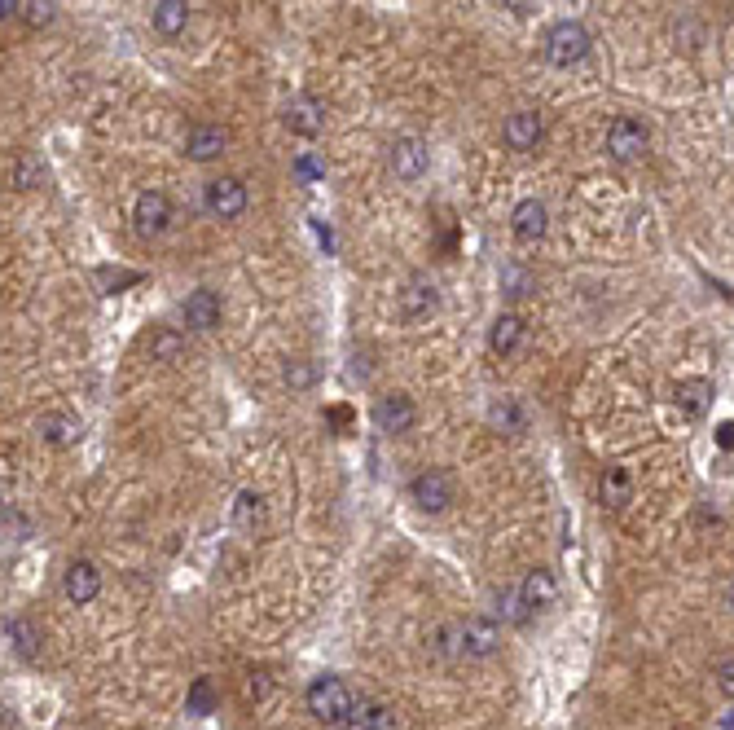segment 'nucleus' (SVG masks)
Instances as JSON below:
<instances>
[{
  "mask_svg": "<svg viewBox=\"0 0 734 730\" xmlns=\"http://www.w3.org/2000/svg\"><path fill=\"white\" fill-rule=\"evenodd\" d=\"M502 643V634H497V625L488 621V616H466L462 625H449L436 634V651L444 656H462V660H488Z\"/></svg>",
  "mask_w": 734,
  "mask_h": 730,
  "instance_id": "f257e3e1",
  "label": "nucleus"
},
{
  "mask_svg": "<svg viewBox=\"0 0 734 730\" xmlns=\"http://www.w3.org/2000/svg\"><path fill=\"white\" fill-rule=\"evenodd\" d=\"M304 704H308V713H313L317 722H326V726H348L352 709H357V695H352V687H348L343 678L326 673V678H313V682H308Z\"/></svg>",
  "mask_w": 734,
  "mask_h": 730,
  "instance_id": "f03ea898",
  "label": "nucleus"
},
{
  "mask_svg": "<svg viewBox=\"0 0 734 730\" xmlns=\"http://www.w3.org/2000/svg\"><path fill=\"white\" fill-rule=\"evenodd\" d=\"M585 53H589V31L576 18H563L546 31V58L554 66H576L585 62Z\"/></svg>",
  "mask_w": 734,
  "mask_h": 730,
  "instance_id": "7ed1b4c3",
  "label": "nucleus"
},
{
  "mask_svg": "<svg viewBox=\"0 0 734 730\" xmlns=\"http://www.w3.org/2000/svg\"><path fill=\"white\" fill-rule=\"evenodd\" d=\"M647 146H651V132H647V124H642V119L620 115L616 124L607 128V154H611L616 163L642 159V154H647Z\"/></svg>",
  "mask_w": 734,
  "mask_h": 730,
  "instance_id": "20e7f679",
  "label": "nucleus"
},
{
  "mask_svg": "<svg viewBox=\"0 0 734 730\" xmlns=\"http://www.w3.org/2000/svg\"><path fill=\"white\" fill-rule=\"evenodd\" d=\"M203 203H207V212L216 216V220H238L242 212H247L251 194H247V185H242L238 176H220V181L207 185Z\"/></svg>",
  "mask_w": 734,
  "mask_h": 730,
  "instance_id": "39448f33",
  "label": "nucleus"
},
{
  "mask_svg": "<svg viewBox=\"0 0 734 730\" xmlns=\"http://www.w3.org/2000/svg\"><path fill=\"white\" fill-rule=\"evenodd\" d=\"M132 220H137V234H141V238H159L163 229L172 225V203H168V194H163V190H146V194H137Z\"/></svg>",
  "mask_w": 734,
  "mask_h": 730,
  "instance_id": "423d86ee",
  "label": "nucleus"
},
{
  "mask_svg": "<svg viewBox=\"0 0 734 730\" xmlns=\"http://www.w3.org/2000/svg\"><path fill=\"white\" fill-rule=\"evenodd\" d=\"M436 308H440L436 282H431V278H409V282H405V291H400V317H405L409 326L427 322V317L436 313Z\"/></svg>",
  "mask_w": 734,
  "mask_h": 730,
  "instance_id": "0eeeda50",
  "label": "nucleus"
},
{
  "mask_svg": "<svg viewBox=\"0 0 734 730\" xmlns=\"http://www.w3.org/2000/svg\"><path fill=\"white\" fill-rule=\"evenodd\" d=\"M541 137H546V119H541L537 110H515V115L502 124V141L510 150H519V154L537 150Z\"/></svg>",
  "mask_w": 734,
  "mask_h": 730,
  "instance_id": "6e6552de",
  "label": "nucleus"
},
{
  "mask_svg": "<svg viewBox=\"0 0 734 730\" xmlns=\"http://www.w3.org/2000/svg\"><path fill=\"white\" fill-rule=\"evenodd\" d=\"M427 163H431V150H427V141L422 137L405 132V137L392 141V172L400 176V181H418V176L427 172Z\"/></svg>",
  "mask_w": 734,
  "mask_h": 730,
  "instance_id": "1a4fd4ad",
  "label": "nucleus"
},
{
  "mask_svg": "<svg viewBox=\"0 0 734 730\" xmlns=\"http://www.w3.org/2000/svg\"><path fill=\"white\" fill-rule=\"evenodd\" d=\"M374 423H378V431H387V436H400V431H414L418 409L405 392H387L383 401L374 405Z\"/></svg>",
  "mask_w": 734,
  "mask_h": 730,
  "instance_id": "9d476101",
  "label": "nucleus"
},
{
  "mask_svg": "<svg viewBox=\"0 0 734 730\" xmlns=\"http://www.w3.org/2000/svg\"><path fill=\"white\" fill-rule=\"evenodd\" d=\"M409 497H414L422 511H444V506L453 502V480H449V471H440V467L422 471L418 480L409 484Z\"/></svg>",
  "mask_w": 734,
  "mask_h": 730,
  "instance_id": "9b49d317",
  "label": "nucleus"
},
{
  "mask_svg": "<svg viewBox=\"0 0 734 730\" xmlns=\"http://www.w3.org/2000/svg\"><path fill=\"white\" fill-rule=\"evenodd\" d=\"M62 590H66V599H71L75 607L93 603L97 594H102V572H97V563H88V559H75L71 568H66V581H62Z\"/></svg>",
  "mask_w": 734,
  "mask_h": 730,
  "instance_id": "f8f14e48",
  "label": "nucleus"
},
{
  "mask_svg": "<svg viewBox=\"0 0 734 730\" xmlns=\"http://www.w3.org/2000/svg\"><path fill=\"white\" fill-rule=\"evenodd\" d=\"M282 119L291 132H299V137H317V132L326 128V110H321L317 97H291L282 110Z\"/></svg>",
  "mask_w": 734,
  "mask_h": 730,
  "instance_id": "ddd939ff",
  "label": "nucleus"
},
{
  "mask_svg": "<svg viewBox=\"0 0 734 730\" xmlns=\"http://www.w3.org/2000/svg\"><path fill=\"white\" fill-rule=\"evenodd\" d=\"M36 436L53 449H71L75 440H80V418L62 414V409H49V414L36 418Z\"/></svg>",
  "mask_w": 734,
  "mask_h": 730,
  "instance_id": "4468645a",
  "label": "nucleus"
},
{
  "mask_svg": "<svg viewBox=\"0 0 734 730\" xmlns=\"http://www.w3.org/2000/svg\"><path fill=\"white\" fill-rule=\"evenodd\" d=\"M546 225H550V212H546V203H541V198H524V203L510 212V229H515L519 242L546 238Z\"/></svg>",
  "mask_w": 734,
  "mask_h": 730,
  "instance_id": "2eb2a0df",
  "label": "nucleus"
},
{
  "mask_svg": "<svg viewBox=\"0 0 734 730\" xmlns=\"http://www.w3.org/2000/svg\"><path fill=\"white\" fill-rule=\"evenodd\" d=\"M519 599L528 603V612H546L559 599V581H554L550 568H532L524 581H519Z\"/></svg>",
  "mask_w": 734,
  "mask_h": 730,
  "instance_id": "dca6fc26",
  "label": "nucleus"
},
{
  "mask_svg": "<svg viewBox=\"0 0 734 730\" xmlns=\"http://www.w3.org/2000/svg\"><path fill=\"white\" fill-rule=\"evenodd\" d=\"M524 335H528L524 317H519V313H502L493 322V330H488V348H493L497 357H510V352L524 348Z\"/></svg>",
  "mask_w": 734,
  "mask_h": 730,
  "instance_id": "f3484780",
  "label": "nucleus"
},
{
  "mask_svg": "<svg viewBox=\"0 0 734 730\" xmlns=\"http://www.w3.org/2000/svg\"><path fill=\"white\" fill-rule=\"evenodd\" d=\"M225 146H229V132L216 128V124H198L185 141V150H189V159L194 163H211L216 154H225Z\"/></svg>",
  "mask_w": 734,
  "mask_h": 730,
  "instance_id": "a211bd4d",
  "label": "nucleus"
},
{
  "mask_svg": "<svg viewBox=\"0 0 734 730\" xmlns=\"http://www.w3.org/2000/svg\"><path fill=\"white\" fill-rule=\"evenodd\" d=\"M233 524H238V533H264V524H269V506H264L260 493H238V502H233Z\"/></svg>",
  "mask_w": 734,
  "mask_h": 730,
  "instance_id": "6ab92c4d",
  "label": "nucleus"
},
{
  "mask_svg": "<svg viewBox=\"0 0 734 730\" xmlns=\"http://www.w3.org/2000/svg\"><path fill=\"white\" fill-rule=\"evenodd\" d=\"M185 326L189 330H216L220 326V295L216 291H194L185 300Z\"/></svg>",
  "mask_w": 734,
  "mask_h": 730,
  "instance_id": "aec40b11",
  "label": "nucleus"
},
{
  "mask_svg": "<svg viewBox=\"0 0 734 730\" xmlns=\"http://www.w3.org/2000/svg\"><path fill=\"white\" fill-rule=\"evenodd\" d=\"M673 401L682 405L686 418H704L708 405H713V383L708 379H682L673 387Z\"/></svg>",
  "mask_w": 734,
  "mask_h": 730,
  "instance_id": "412c9836",
  "label": "nucleus"
},
{
  "mask_svg": "<svg viewBox=\"0 0 734 730\" xmlns=\"http://www.w3.org/2000/svg\"><path fill=\"white\" fill-rule=\"evenodd\" d=\"M343 730H396V713L387 709V704H378V700H361Z\"/></svg>",
  "mask_w": 734,
  "mask_h": 730,
  "instance_id": "4be33fe9",
  "label": "nucleus"
},
{
  "mask_svg": "<svg viewBox=\"0 0 734 730\" xmlns=\"http://www.w3.org/2000/svg\"><path fill=\"white\" fill-rule=\"evenodd\" d=\"M598 497H603V506H611V511H620L625 502H633V475H629V467H607L603 484H598Z\"/></svg>",
  "mask_w": 734,
  "mask_h": 730,
  "instance_id": "5701e85b",
  "label": "nucleus"
},
{
  "mask_svg": "<svg viewBox=\"0 0 734 730\" xmlns=\"http://www.w3.org/2000/svg\"><path fill=\"white\" fill-rule=\"evenodd\" d=\"M150 18H154V27H159L163 36H181L185 22H189V5L185 0H159V5L150 9Z\"/></svg>",
  "mask_w": 734,
  "mask_h": 730,
  "instance_id": "b1692460",
  "label": "nucleus"
},
{
  "mask_svg": "<svg viewBox=\"0 0 734 730\" xmlns=\"http://www.w3.org/2000/svg\"><path fill=\"white\" fill-rule=\"evenodd\" d=\"M488 423H493L497 431H524L528 427V414H524V405L515 401V396H502V401H493V409H488Z\"/></svg>",
  "mask_w": 734,
  "mask_h": 730,
  "instance_id": "393cba45",
  "label": "nucleus"
},
{
  "mask_svg": "<svg viewBox=\"0 0 734 730\" xmlns=\"http://www.w3.org/2000/svg\"><path fill=\"white\" fill-rule=\"evenodd\" d=\"M150 357L154 361H168V365L181 361L185 357V335H181V330H172V326H159L150 335Z\"/></svg>",
  "mask_w": 734,
  "mask_h": 730,
  "instance_id": "a878e982",
  "label": "nucleus"
},
{
  "mask_svg": "<svg viewBox=\"0 0 734 730\" xmlns=\"http://www.w3.org/2000/svg\"><path fill=\"white\" fill-rule=\"evenodd\" d=\"M185 713H194V717L216 713V687H211V678H194V687L185 695Z\"/></svg>",
  "mask_w": 734,
  "mask_h": 730,
  "instance_id": "bb28decb",
  "label": "nucleus"
},
{
  "mask_svg": "<svg viewBox=\"0 0 734 730\" xmlns=\"http://www.w3.org/2000/svg\"><path fill=\"white\" fill-rule=\"evenodd\" d=\"M5 638L14 643V651H18L22 660L36 656V643H40V638H36V625H31V621H22V616H18V621H9V625H5Z\"/></svg>",
  "mask_w": 734,
  "mask_h": 730,
  "instance_id": "cd10ccee",
  "label": "nucleus"
},
{
  "mask_svg": "<svg viewBox=\"0 0 734 730\" xmlns=\"http://www.w3.org/2000/svg\"><path fill=\"white\" fill-rule=\"evenodd\" d=\"M18 18L27 22V27H49L53 5H49V0H18Z\"/></svg>",
  "mask_w": 734,
  "mask_h": 730,
  "instance_id": "c85d7f7f",
  "label": "nucleus"
},
{
  "mask_svg": "<svg viewBox=\"0 0 734 730\" xmlns=\"http://www.w3.org/2000/svg\"><path fill=\"white\" fill-rule=\"evenodd\" d=\"M497 603H502V607H497V612H502V621H510V625H524L528 616H532V612H528V603L519 599V590H506Z\"/></svg>",
  "mask_w": 734,
  "mask_h": 730,
  "instance_id": "c756f323",
  "label": "nucleus"
},
{
  "mask_svg": "<svg viewBox=\"0 0 734 730\" xmlns=\"http://www.w3.org/2000/svg\"><path fill=\"white\" fill-rule=\"evenodd\" d=\"M295 176L304 185H313V181H321V176H326V163H321L317 154H299V159H295Z\"/></svg>",
  "mask_w": 734,
  "mask_h": 730,
  "instance_id": "7c9ffc66",
  "label": "nucleus"
},
{
  "mask_svg": "<svg viewBox=\"0 0 734 730\" xmlns=\"http://www.w3.org/2000/svg\"><path fill=\"white\" fill-rule=\"evenodd\" d=\"M528 286H532L528 273L519 269V264H506V269H502V291L506 295H528Z\"/></svg>",
  "mask_w": 734,
  "mask_h": 730,
  "instance_id": "2f4dec72",
  "label": "nucleus"
},
{
  "mask_svg": "<svg viewBox=\"0 0 734 730\" xmlns=\"http://www.w3.org/2000/svg\"><path fill=\"white\" fill-rule=\"evenodd\" d=\"M40 181H44V172L36 168V163H31V159H18V168H14V185H18V190H36Z\"/></svg>",
  "mask_w": 734,
  "mask_h": 730,
  "instance_id": "473e14b6",
  "label": "nucleus"
},
{
  "mask_svg": "<svg viewBox=\"0 0 734 730\" xmlns=\"http://www.w3.org/2000/svg\"><path fill=\"white\" fill-rule=\"evenodd\" d=\"M286 383H291V387H308V383H313V365H308V361H291V365H286Z\"/></svg>",
  "mask_w": 734,
  "mask_h": 730,
  "instance_id": "72a5a7b5",
  "label": "nucleus"
},
{
  "mask_svg": "<svg viewBox=\"0 0 734 730\" xmlns=\"http://www.w3.org/2000/svg\"><path fill=\"white\" fill-rule=\"evenodd\" d=\"M717 691L726 695V700H734V660H721L717 665Z\"/></svg>",
  "mask_w": 734,
  "mask_h": 730,
  "instance_id": "f704fd0d",
  "label": "nucleus"
},
{
  "mask_svg": "<svg viewBox=\"0 0 734 730\" xmlns=\"http://www.w3.org/2000/svg\"><path fill=\"white\" fill-rule=\"evenodd\" d=\"M97 278H102V282L110 286V295H115L119 286H132V282H141V273H119V269L110 273V269H102V273H97Z\"/></svg>",
  "mask_w": 734,
  "mask_h": 730,
  "instance_id": "c9c22d12",
  "label": "nucleus"
},
{
  "mask_svg": "<svg viewBox=\"0 0 734 730\" xmlns=\"http://www.w3.org/2000/svg\"><path fill=\"white\" fill-rule=\"evenodd\" d=\"M247 695H251V700H264V695H269V673H251Z\"/></svg>",
  "mask_w": 734,
  "mask_h": 730,
  "instance_id": "e433bc0d",
  "label": "nucleus"
},
{
  "mask_svg": "<svg viewBox=\"0 0 734 730\" xmlns=\"http://www.w3.org/2000/svg\"><path fill=\"white\" fill-rule=\"evenodd\" d=\"M717 445L721 449H734V423H721L717 427Z\"/></svg>",
  "mask_w": 734,
  "mask_h": 730,
  "instance_id": "4c0bfd02",
  "label": "nucleus"
},
{
  "mask_svg": "<svg viewBox=\"0 0 734 730\" xmlns=\"http://www.w3.org/2000/svg\"><path fill=\"white\" fill-rule=\"evenodd\" d=\"M717 730H734V717H721V726Z\"/></svg>",
  "mask_w": 734,
  "mask_h": 730,
  "instance_id": "58836bf2",
  "label": "nucleus"
},
{
  "mask_svg": "<svg viewBox=\"0 0 734 730\" xmlns=\"http://www.w3.org/2000/svg\"><path fill=\"white\" fill-rule=\"evenodd\" d=\"M730 607H734V585H730Z\"/></svg>",
  "mask_w": 734,
  "mask_h": 730,
  "instance_id": "ea45409f",
  "label": "nucleus"
}]
</instances>
